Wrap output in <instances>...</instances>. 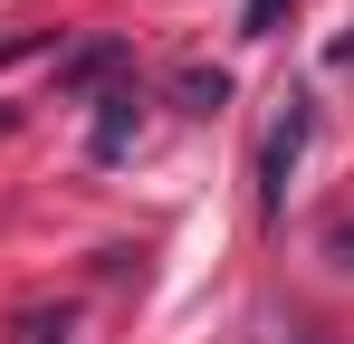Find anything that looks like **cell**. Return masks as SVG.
<instances>
[{
  "label": "cell",
  "instance_id": "obj_1",
  "mask_svg": "<svg viewBox=\"0 0 354 344\" xmlns=\"http://www.w3.org/2000/svg\"><path fill=\"white\" fill-rule=\"evenodd\" d=\"M306 144H316V96L297 86L288 106H278V124H268V144H259V220L288 211V182H297V163H306Z\"/></svg>",
  "mask_w": 354,
  "mask_h": 344
},
{
  "label": "cell",
  "instance_id": "obj_2",
  "mask_svg": "<svg viewBox=\"0 0 354 344\" xmlns=\"http://www.w3.org/2000/svg\"><path fill=\"white\" fill-rule=\"evenodd\" d=\"M124 77H134V48H124L115 29L58 48V96H106V86H124Z\"/></svg>",
  "mask_w": 354,
  "mask_h": 344
},
{
  "label": "cell",
  "instance_id": "obj_3",
  "mask_svg": "<svg viewBox=\"0 0 354 344\" xmlns=\"http://www.w3.org/2000/svg\"><path fill=\"white\" fill-rule=\"evenodd\" d=\"M86 106H96V124H86V163H124L134 134H144V96H134V77L106 86V96H86Z\"/></svg>",
  "mask_w": 354,
  "mask_h": 344
},
{
  "label": "cell",
  "instance_id": "obj_4",
  "mask_svg": "<svg viewBox=\"0 0 354 344\" xmlns=\"http://www.w3.org/2000/svg\"><path fill=\"white\" fill-rule=\"evenodd\" d=\"M10 344H77V306H67V296L10 306Z\"/></svg>",
  "mask_w": 354,
  "mask_h": 344
},
{
  "label": "cell",
  "instance_id": "obj_5",
  "mask_svg": "<svg viewBox=\"0 0 354 344\" xmlns=\"http://www.w3.org/2000/svg\"><path fill=\"white\" fill-rule=\"evenodd\" d=\"M173 96H182V115H221L230 106V67H182Z\"/></svg>",
  "mask_w": 354,
  "mask_h": 344
},
{
  "label": "cell",
  "instance_id": "obj_6",
  "mask_svg": "<svg viewBox=\"0 0 354 344\" xmlns=\"http://www.w3.org/2000/svg\"><path fill=\"white\" fill-rule=\"evenodd\" d=\"M278 19H288V0H239V39H249V48L278 39Z\"/></svg>",
  "mask_w": 354,
  "mask_h": 344
},
{
  "label": "cell",
  "instance_id": "obj_7",
  "mask_svg": "<svg viewBox=\"0 0 354 344\" xmlns=\"http://www.w3.org/2000/svg\"><path fill=\"white\" fill-rule=\"evenodd\" d=\"M326 258H335V268H345V278H354V220L335 229V239H326Z\"/></svg>",
  "mask_w": 354,
  "mask_h": 344
},
{
  "label": "cell",
  "instance_id": "obj_8",
  "mask_svg": "<svg viewBox=\"0 0 354 344\" xmlns=\"http://www.w3.org/2000/svg\"><path fill=\"white\" fill-rule=\"evenodd\" d=\"M326 67H354V39H335V48H326Z\"/></svg>",
  "mask_w": 354,
  "mask_h": 344
},
{
  "label": "cell",
  "instance_id": "obj_9",
  "mask_svg": "<svg viewBox=\"0 0 354 344\" xmlns=\"http://www.w3.org/2000/svg\"><path fill=\"white\" fill-rule=\"evenodd\" d=\"M10 124H19V106H0V134H10Z\"/></svg>",
  "mask_w": 354,
  "mask_h": 344
}]
</instances>
